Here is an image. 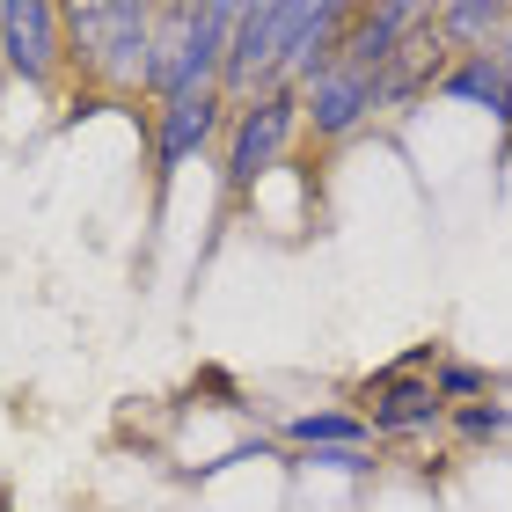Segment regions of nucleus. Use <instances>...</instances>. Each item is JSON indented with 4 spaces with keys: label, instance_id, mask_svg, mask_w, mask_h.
Here are the masks:
<instances>
[{
    "label": "nucleus",
    "instance_id": "nucleus-1",
    "mask_svg": "<svg viewBox=\"0 0 512 512\" xmlns=\"http://www.w3.org/2000/svg\"><path fill=\"white\" fill-rule=\"evenodd\" d=\"M235 22H242V0H169V8H154V44H147L139 103L154 110L169 96L220 88V59H227Z\"/></svg>",
    "mask_w": 512,
    "mask_h": 512
},
{
    "label": "nucleus",
    "instance_id": "nucleus-2",
    "mask_svg": "<svg viewBox=\"0 0 512 512\" xmlns=\"http://www.w3.org/2000/svg\"><path fill=\"white\" fill-rule=\"evenodd\" d=\"M147 44H154L147 0H74L66 8V74H81L96 96H139Z\"/></svg>",
    "mask_w": 512,
    "mask_h": 512
},
{
    "label": "nucleus",
    "instance_id": "nucleus-3",
    "mask_svg": "<svg viewBox=\"0 0 512 512\" xmlns=\"http://www.w3.org/2000/svg\"><path fill=\"white\" fill-rule=\"evenodd\" d=\"M293 139H300V88H264V96L235 103L227 139H220V183H227V198L249 205L293 161Z\"/></svg>",
    "mask_w": 512,
    "mask_h": 512
},
{
    "label": "nucleus",
    "instance_id": "nucleus-4",
    "mask_svg": "<svg viewBox=\"0 0 512 512\" xmlns=\"http://www.w3.org/2000/svg\"><path fill=\"white\" fill-rule=\"evenodd\" d=\"M0 74L22 88H52L66 74V8H52V0H0Z\"/></svg>",
    "mask_w": 512,
    "mask_h": 512
},
{
    "label": "nucleus",
    "instance_id": "nucleus-5",
    "mask_svg": "<svg viewBox=\"0 0 512 512\" xmlns=\"http://www.w3.org/2000/svg\"><path fill=\"white\" fill-rule=\"evenodd\" d=\"M227 118H235V103L220 96V88H198V96H169L147 110V147H154V176L169 183L183 161L213 154L227 139Z\"/></svg>",
    "mask_w": 512,
    "mask_h": 512
},
{
    "label": "nucleus",
    "instance_id": "nucleus-6",
    "mask_svg": "<svg viewBox=\"0 0 512 512\" xmlns=\"http://www.w3.org/2000/svg\"><path fill=\"white\" fill-rule=\"evenodd\" d=\"M374 118H381V81L359 74V66H344V59H330L308 88H300V132H315L322 147L359 139Z\"/></svg>",
    "mask_w": 512,
    "mask_h": 512
},
{
    "label": "nucleus",
    "instance_id": "nucleus-7",
    "mask_svg": "<svg viewBox=\"0 0 512 512\" xmlns=\"http://www.w3.org/2000/svg\"><path fill=\"white\" fill-rule=\"evenodd\" d=\"M359 417L374 425V447L381 439H425L447 425V403H439L432 374H410V366H381V374L359 381Z\"/></svg>",
    "mask_w": 512,
    "mask_h": 512
},
{
    "label": "nucleus",
    "instance_id": "nucleus-8",
    "mask_svg": "<svg viewBox=\"0 0 512 512\" xmlns=\"http://www.w3.org/2000/svg\"><path fill=\"white\" fill-rule=\"evenodd\" d=\"M278 37H286V0H242V22L227 37V59H220V96L227 103L286 88L278 81Z\"/></svg>",
    "mask_w": 512,
    "mask_h": 512
},
{
    "label": "nucleus",
    "instance_id": "nucleus-9",
    "mask_svg": "<svg viewBox=\"0 0 512 512\" xmlns=\"http://www.w3.org/2000/svg\"><path fill=\"white\" fill-rule=\"evenodd\" d=\"M344 30H352V8L337 0H286V37H278V81L286 88H308L322 66L337 59Z\"/></svg>",
    "mask_w": 512,
    "mask_h": 512
},
{
    "label": "nucleus",
    "instance_id": "nucleus-10",
    "mask_svg": "<svg viewBox=\"0 0 512 512\" xmlns=\"http://www.w3.org/2000/svg\"><path fill=\"white\" fill-rule=\"evenodd\" d=\"M505 0H439L432 8V37L447 44V59H483V52H498V37H505Z\"/></svg>",
    "mask_w": 512,
    "mask_h": 512
},
{
    "label": "nucleus",
    "instance_id": "nucleus-11",
    "mask_svg": "<svg viewBox=\"0 0 512 512\" xmlns=\"http://www.w3.org/2000/svg\"><path fill=\"white\" fill-rule=\"evenodd\" d=\"M432 103H461V110H476V118H491V125H512V74L491 52L483 59H454Z\"/></svg>",
    "mask_w": 512,
    "mask_h": 512
},
{
    "label": "nucleus",
    "instance_id": "nucleus-12",
    "mask_svg": "<svg viewBox=\"0 0 512 512\" xmlns=\"http://www.w3.org/2000/svg\"><path fill=\"white\" fill-rule=\"evenodd\" d=\"M286 447L293 454H308V447H374V425H366L359 410H293Z\"/></svg>",
    "mask_w": 512,
    "mask_h": 512
},
{
    "label": "nucleus",
    "instance_id": "nucleus-13",
    "mask_svg": "<svg viewBox=\"0 0 512 512\" xmlns=\"http://www.w3.org/2000/svg\"><path fill=\"white\" fill-rule=\"evenodd\" d=\"M432 388H439V403H447V410H461V403H483L498 381L483 374V366H469V359H439L432 366Z\"/></svg>",
    "mask_w": 512,
    "mask_h": 512
},
{
    "label": "nucleus",
    "instance_id": "nucleus-14",
    "mask_svg": "<svg viewBox=\"0 0 512 512\" xmlns=\"http://www.w3.org/2000/svg\"><path fill=\"white\" fill-rule=\"evenodd\" d=\"M286 461L308 469V476H374L381 469L374 447H308V454H286Z\"/></svg>",
    "mask_w": 512,
    "mask_h": 512
},
{
    "label": "nucleus",
    "instance_id": "nucleus-15",
    "mask_svg": "<svg viewBox=\"0 0 512 512\" xmlns=\"http://www.w3.org/2000/svg\"><path fill=\"white\" fill-rule=\"evenodd\" d=\"M447 425H454V439H505V432H512V403L483 395V403H461V410H447Z\"/></svg>",
    "mask_w": 512,
    "mask_h": 512
},
{
    "label": "nucleus",
    "instance_id": "nucleus-16",
    "mask_svg": "<svg viewBox=\"0 0 512 512\" xmlns=\"http://www.w3.org/2000/svg\"><path fill=\"white\" fill-rule=\"evenodd\" d=\"M498 66H505V74H512V15H505V37H498V52H491Z\"/></svg>",
    "mask_w": 512,
    "mask_h": 512
}]
</instances>
